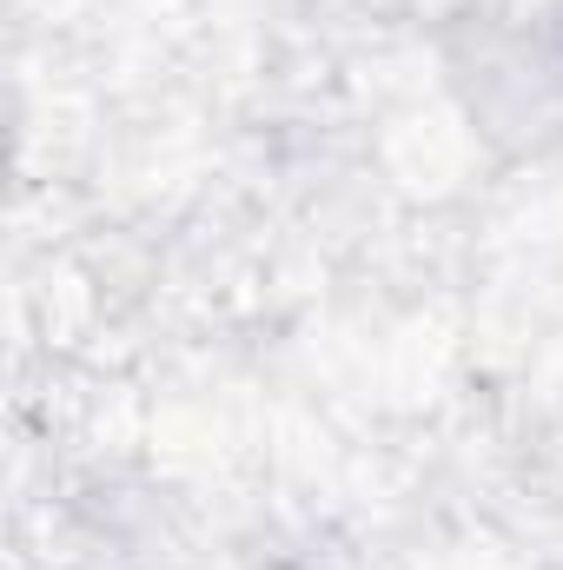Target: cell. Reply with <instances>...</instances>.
<instances>
[{"instance_id": "cell-1", "label": "cell", "mask_w": 563, "mask_h": 570, "mask_svg": "<svg viewBox=\"0 0 563 570\" xmlns=\"http://www.w3.org/2000/svg\"><path fill=\"white\" fill-rule=\"evenodd\" d=\"M444 80L504 159L563 146V0H491L457 20Z\"/></svg>"}]
</instances>
